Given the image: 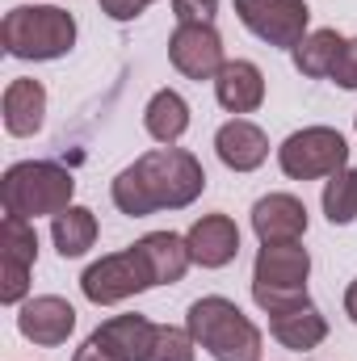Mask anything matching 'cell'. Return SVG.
I'll list each match as a JSON object with an SVG mask.
<instances>
[{
  "mask_svg": "<svg viewBox=\"0 0 357 361\" xmlns=\"http://www.w3.org/2000/svg\"><path fill=\"white\" fill-rule=\"evenodd\" d=\"M42 114H47V89L38 80H13L4 89V126H8V135L42 130Z\"/></svg>",
  "mask_w": 357,
  "mask_h": 361,
  "instance_id": "obj_16",
  "label": "cell"
},
{
  "mask_svg": "<svg viewBox=\"0 0 357 361\" xmlns=\"http://www.w3.org/2000/svg\"><path fill=\"white\" fill-rule=\"evenodd\" d=\"M17 328H21V336H25V341L55 349V345H63V341L72 336V328H76V311H72V302H68V298L42 294V298H30V302L21 307Z\"/></svg>",
  "mask_w": 357,
  "mask_h": 361,
  "instance_id": "obj_11",
  "label": "cell"
},
{
  "mask_svg": "<svg viewBox=\"0 0 357 361\" xmlns=\"http://www.w3.org/2000/svg\"><path fill=\"white\" fill-rule=\"evenodd\" d=\"M269 332H273L277 345H286L294 353H307L328 336V319L320 315L315 302H303V307H290L282 315H269Z\"/></svg>",
  "mask_w": 357,
  "mask_h": 361,
  "instance_id": "obj_15",
  "label": "cell"
},
{
  "mask_svg": "<svg viewBox=\"0 0 357 361\" xmlns=\"http://www.w3.org/2000/svg\"><path fill=\"white\" fill-rule=\"evenodd\" d=\"M345 42H349V38H341L337 30H311V34L294 47V68H298L303 76H311V80L332 76V68H337Z\"/></svg>",
  "mask_w": 357,
  "mask_h": 361,
  "instance_id": "obj_20",
  "label": "cell"
},
{
  "mask_svg": "<svg viewBox=\"0 0 357 361\" xmlns=\"http://www.w3.org/2000/svg\"><path fill=\"white\" fill-rule=\"evenodd\" d=\"M0 261L8 265H34L38 261V231L30 219H17V214H4L0 223Z\"/></svg>",
  "mask_w": 357,
  "mask_h": 361,
  "instance_id": "obj_22",
  "label": "cell"
},
{
  "mask_svg": "<svg viewBox=\"0 0 357 361\" xmlns=\"http://www.w3.org/2000/svg\"><path fill=\"white\" fill-rule=\"evenodd\" d=\"M51 235H55V248H59L63 261L85 257L92 248V240H97V219H92L89 206H68L63 214H55Z\"/></svg>",
  "mask_w": 357,
  "mask_h": 361,
  "instance_id": "obj_21",
  "label": "cell"
},
{
  "mask_svg": "<svg viewBox=\"0 0 357 361\" xmlns=\"http://www.w3.org/2000/svg\"><path fill=\"white\" fill-rule=\"evenodd\" d=\"M143 4H152V0H143Z\"/></svg>",
  "mask_w": 357,
  "mask_h": 361,
  "instance_id": "obj_31",
  "label": "cell"
},
{
  "mask_svg": "<svg viewBox=\"0 0 357 361\" xmlns=\"http://www.w3.org/2000/svg\"><path fill=\"white\" fill-rule=\"evenodd\" d=\"M307 273H311V257L307 248L294 244H265L253 269V298L269 315H282L290 307L311 302L307 298Z\"/></svg>",
  "mask_w": 357,
  "mask_h": 361,
  "instance_id": "obj_5",
  "label": "cell"
},
{
  "mask_svg": "<svg viewBox=\"0 0 357 361\" xmlns=\"http://www.w3.org/2000/svg\"><path fill=\"white\" fill-rule=\"evenodd\" d=\"M152 332H156V324L143 319V315H114V319H105L97 328V336L122 361H143L147 345H152Z\"/></svg>",
  "mask_w": 357,
  "mask_h": 361,
  "instance_id": "obj_19",
  "label": "cell"
},
{
  "mask_svg": "<svg viewBox=\"0 0 357 361\" xmlns=\"http://www.w3.org/2000/svg\"><path fill=\"white\" fill-rule=\"evenodd\" d=\"M169 59L189 80H214L223 72V38L214 25H177L169 38Z\"/></svg>",
  "mask_w": 357,
  "mask_h": 361,
  "instance_id": "obj_9",
  "label": "cell"
},
{
  "mask_svg": "<svg viewBox=\"0 0 357 361\" xmlns=\"http://www.w3.org/2000/svg\"><path fill=\"white\" fill-rule=\"evenodd\" d=\"M185 244H189L193 265H202V269H223V265H231L236 252H240V227H236L227 214H202V219L189 227Z\"/></svg>",
  "mask_w": 357,
  "mask_h": 361,
  "instance_id": "obj_10",
  "label": "cell"
},
{
  "mask_svg": "<svg viewBox=\"0 0 357 361\" xmlns=\"http://www.w3.org/2000/svg\"><path fill=\"white\" fill-rule=\"evenodd\" d=\"M345 315H349V319L357 324V281L349 286V290H345Z\"/></svg>",
  "mask_w": 357,
  "mask_h": 361,
  "instance_id": "obj_30",
  "label": "cell"
},
{
  "mask_svg": "<svg viewBox=\"0 0 357 361\" xmlns=\"http://www.w3.org/2000/svg\"><path fill=\"white\" fill-rule=\"evenodd\" d=\"M139 248H143V257H147V265L156 273V286H173L185 277V269L193 265V257H189V244L173 235V231H152V235H143L139 240Z\"/></svg>",
  "mask_w": 357,
  "mask_h": 361,
  "instance_id": "obj_17",
  "label": "cell"
},
{
  "mask_svg": "<svg viewBox=\"0 0 357 361\" xmlns=\"http://www.w3.org/2000/svg\"><path fill=\"white\" fill-rule=\"evenodd\" d=\"M349 160V143L341 130L332 126H307V130H294L282 147H277V164L282 173L294 180H315V177H332L341 173Z\"/></svg>",
  "mask_w": 357,
  "mask_h": 361,
  "instance_id": "obj_6",
  "label": "cell"
},
{
  "mask_svg": "<svg viewBox=\"0 0 357 361\" xmlns=\"http://www.w3.org/2000/svg\"><path fill=\"white\" fill-rule=\"evenodd\" d=\"M240 21L269 47H298L307 38L311 8L303 0H236Z\"/></svg>",
  "mask_w": 357,
  "mask_h": 361,
  "instance_id": "obj_8",
  "label": "cell"
},
{
  "mask_svg": "<svg viewBox=\"0 0 357 361\" xmlns=\"http://www.w3.org/2000/svg\"><path fill=\"white\" fill-rule=\"evenodd\" d=\"M72 193H76V180L68 169L51 164V160H25V164H13L4 180H0V202L8 214L17 219H38V214H63L72 206Z\"/></svg>",
  "mask_w": 357,
  "mask_h": 361,
  "instance_id": "obj_4",
  "label": "cell"
},
{
  "mask_svg": "<svg viewBox=\"0 0 357 361\" xmlns=\"http://www.w3.org/2000/svg\"><path fill=\"white\" fill-rule=\"evenodd\" d=\"M25 290H30V269L0 261V302H21Z\"/></svg>",
  "mask_w": 357,
  "mask_h": 361,
  "instance_id": "obj_25",
  "label": "cell"
},
{
  "mask_svg": "<svg viewBox=\"0 0 357 361\" xmlns=\"http://www.w3.org/2000/svg\"><path fill=\"white\" fill-rule=\"evenodd\" d=\"M143 126H147V135L156 143H169L173 147L181 135L189 130V105H185V97L173 89H160L147 101V109H143Z\"/></svg>",
  "mask_w": 357,
  "mask_h": 361,
  "instance_id": "obj_18",
  "label": "cell"
},
{
  "mask_svg": "<svg viewBox=\"0 0 357 361\" xmlns=\"http://www.w3.org/2000/svg\"><path fill=\"white\" fill-rule=\"evenodd\" d=\"M185 328L214 361H261V328L231 298H198L185 315Z\"/></svg>",
  "mask_w": 357,
  "mask_h": 361,
  "instance_id": "obj_2",
  "label": "cell"
},
{
  "mask_svg": "<svg viewBox=\"0 0 357 361\" xmlns=\"http://www.w3.org/2000/svg\"><path fill=\"white\" fill-rule=\"evenodd\" d=\"M147 4L143 0H101V13H109L114 21H135Z\"/></svg>",
  "mask_w": 357,
  "mask_h": 361,
  "instance_id": "obj_29",
  "label": "cell"
},
{
  "mask_svg": "<svg viewBox=\"0 0 357 361\" xmlns=\"http://www.w3.org/2000/svg\"><path fill=\"white\" fill-rule=\"evenodd\" d=\"M332 80H337L341 89H357V38L345 42V51H341V59H337V68H332Z\"/></svg>",
  "mask_w": 357,
  "mask_h": 361,
  "instance_id": "obj_27",
  "label": "cell"
},
{
  "mask_svg": "<svg viewBox=\"0 0 357 361\" xmlns=\"http://www.w3.org/2000/svg\"><path fill=\"white\" fill-rule=\"evenodd\" d=\"M324 214L332 227H345L357 219V169H341L324 185Z\"/></svg>",
  "mask_w": 357,
  "mask_h": 361,
  "instance_id": "obj_23",
  "label": "cell"
},
{
  "mask_svg": "<svg viewBox=\"0 0 357 361\" xmlns=\"http://www.w3.org/2000/svg\"><path fill=\"white\" fill-rule=\"evenodd\" d=\"M152 286H156V273H152V265H147V257H143L139 244L126 248V252L101 257V261L89 265L85 277H80L85 298L97 302V307L122 302V298H131V294H139V290H152Z\"/></svg>",
  "mask_w": 357,
  "mask_h": 361,
  "instance_id": "obj_7",
  "label": "cell"
},
{
  "mask_svg": "<svg viewBox=\"0 0 357 361\" xmlns=\"http://www.w3.org/2000/svg\"><path fill=\"white\" fill-rule=\"evenodd\" d=\"M214 97L227 114H253L265 101V76L248 59H227L223 72L214 76Z\"/></svg>",
  "mask_w": 357,
  "mask_h": 361,
  "instance_id": "obj_14",
  "label": "cell"
},
{
  "mask_svg": "<svg viewBox=\"0 0 357 361\" xmlns=\"http://www.w3.org/2000/svg\"><path fill=\"white\" fill-rule=\"evenodd\" d=\"M0 42L13 59H59L76 42V17L55 4H17L0 25Z\"/></svg>",
  "mask_w": 357,
  "mask_h": 361,
  "instance_id": "obj_3",
  "label": "cell"
},
{
  "mask_svg": "<svg viewBox=\"0 0 357 361\" xmlns=\"http://www.w3.org/2000/svg\"><path fill=\"white\" fill-rule=\"evenodd\" d=\"M72 361H122V357H118V353H114V349H109V345L97 336V332H92L89 341L76 349V357H72Z\"/></svg>",
  "mask_w": 357,
  "mask_h": 361,
  "instance_id": "obj_28",
  "label": "cell"
},
{
  "mask_svg": "<svg viewBox=\"0 0 357 361\" xmlns=\"http://www.w3.org/2000/svg\"><path fill=\"white\" fill-rule=\"evenodd\" d=\"M202 189H206V173L189 152L156 147L114 177V206L131 219H143L156 210L189 206Z\"/></svg>",
  "mask_w": 357,
  "mask_h": 361,
  "instance_id": "obj_1",
  "label": "cell"
},
{
  "mask_svg": "<svg viewBox=\"0 0 357 361\" xmlns=\"http://www.w3.org/2000/svg\"><path fill=\"white\" fill-rule=\"evenodd\" d=\"M193 345L198 341L189 336V328L181 332V328H169V324H156L143 361H193Z\"/></svg>",
  "mask_w": 357,
  "mask_h": 361,
  "instance_id": "obj_24",
  "label": "cell"
},
{
  "mask_svg": "<svg viewBox=\"0 0 357 361\" xmlns=\"http://www.w3.org/2000/svg\"><path fill=\"white\" fill-rule=\"evenodd\" d=\"M253 231L261 244H294L307 231V206L290 193H269L253 206Z\"/></svg>",
  "mask_w": 357,
  "mask_h": 361,
  "instance_id": "obj_12",
  "label": "cell"
},
{
  "mask_svg": "<svg viewBox=\"0 0 357 361\" xmlns=\"http://www.w3.org/2000/svg\"><path fill=\"white\" fill-rule=\"evenodd\" d=\"M214 152H219V160H223L227 169H236V173H253V169L265 164L269 139H265V130H261L257 122H248V118H231L227 126H219V135H214Z\"/></svg>",
  "mask_w": 357,
  "mask_h": 361,
  "instance_id": "obj_13",
  "label": "cell"
},
{
  "mask_svg": "<svg viewBox=\"0 0 357 361\" xmlns=\"http://www.w3.org/2000/svg\"><path fill=\"white\" fill-rule=\"evenodd\" d=\"M181 25H210L219 13V0H173Z\"/></svg>",
  "mask_w": 357,
  "mask_h": 361,
  "instance_id": "obj_26",
  "label": "cell"
}]
</instances>
